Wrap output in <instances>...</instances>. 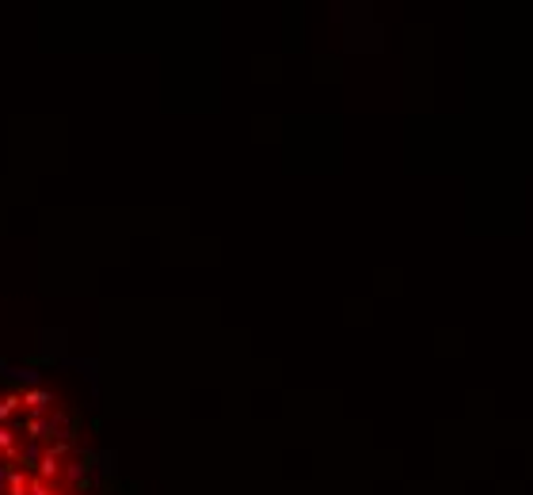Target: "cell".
<instances>
[{
    "label": "cell",
    "mask_w": 533,
    "mask_h": 495,
    "mask_svg": "<svg viewBox=\"0 0 533 495\" xmlns=\"http://www.w3.org/2000/svg\"><path fill=\"white\" fill-rule=\"evenodd\" d=\"M23 408L31 415H46V408H50V392L46 389H27L23 392Z\"/></svg>",
    "instance_id": "cell-1"
},
{
    "label": "cell",
    "mask_w": 533,
    "mask_h": 495,
    "mask_svg": "<svg viewBox=\"0 0 533 495\" xmlns=\"http://www.w3.org/2000/svg\"><path fill=\"white\" fill-rule=\"evenodd\" d=\"M20 408H23V396H20V392H4V396H0V423H8V419L20 412Z\"/></svg>",
    "instance_id": "cell-2"
}]
</instances>
